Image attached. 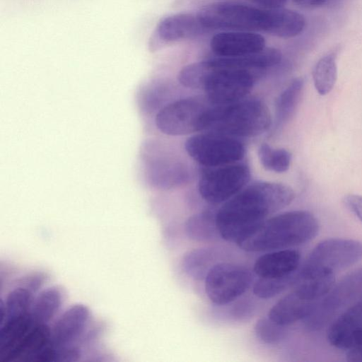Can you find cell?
I'll return each mask as SVG.
<instances>
[{
	"instance_id": "cell-10",
	"label": "cell",
	"mask_w": 362,
	"mask_h": 362,
	"mask_svg": "<svg viewBox=\"0 0 362 362\" xmlns=\"http://www.w3.org/2000/svg\"><path fill=\"white\" fill-rule=\"evenodd\" d=\"M250 170L243 163L205 168L199 180L198 190L206 202L224 203L242 190L250 179Z\"/></svg>"
},
{
	"instance_id": "cell-23",
	"label": "cell",
	"mask_w": 362,
	"mask_h": 362,
	"mask_svg": "<svg viewBox=\"0 0 362 362\" xmlns=\"http://www.w3.org/2000/svg\"><path fill=\"white\" fill-rule=\"evenodd\" d=\"M255 334L262 343L269 345H277L286 337L285 326L276 324L268 317H262L255 323Z\"/></svg>"
},
{
	"instance_id": "cell-16",
	"label": "cell",
	"mask_w": 362,
	"mask_h": 362,
	"mask_svg": "<svg viewBox=\"0 0 362 362\" xmlns=\"http://www.w3.org/2000/svg\"><path fill=\"white\" fill-rule=\"evenodd\" d=\"M206 30L197 15L177 13L162 19L156 34L163 42H172L195 37Z\"/></svg>"
},
{
	"instance_id": "cell-21",
	"label": "cell",
	"mask_w": 362,
	"mask_h": 362,
	"mask_svg": "<svg viewBox=\"0 0 362 362\" xmlns=\"http://www.w3.org/2000/svg\"><path fill=\"white\" fill-rule=\"evenodd\" d=\"M215 253L210 249H198L190 251L182 260L185 272L194 279H205L211 267L214 265Z\"/></svg>"
},
{
	"instance_id": "cell-8",
	"label": "cell",
	"mask_w": 362,
	"mask_h": 362,
	"mask_svg": "<svg viewBox=\"0 0 362 362\" xmlns=\"http://www.w3.org/2000/svg\"><path fill=\"white\" fill-rule=\"evenodd\" d=\"M361 300L362 267L347 274L333 285L313 313L304 320L305 327L310 331H318L332 322L339 312Z\"/></svg>"
},
{
	"instance_id": "cell-9",
	"label": "cell",
	"mask_w": 362,
	"mask_h": 362,
	"mask_svg": "<svg viewBox=\"0 0 362 362\" xmlns=\"http://www.w3.org/2000/svg\"><path fill=\"white\" fill-rule=\"evenodd\" d=\"M211 104L206 96H191L175 100L157 113L156 127L169 136L200 132L202 117Z\"/></svg>"
},
{
	"instance_id": "cell-7",
	"label": "cell",
	"mask_w": 362,
	"mask_h": 362,
	"mask_svg": "<svg viewBox=\"0 0 362 362\" xmlns=\"http://www.w3.org/2000/svg\"><path fill=\"white\" fill-rule=\"evenodd\" d=\"M185 148L195 162L205 168L238 163L245 154V146L238 138L206 132L189 137Z\"/></svg>"
},
{
	"instance_id": "cell-6",
	"label": "cell",
	"mask_w": 362,
	"mask_h": 362,
	"mask_svg": "<svg viewBox=\"0 0 362 362\" xmlns=\"http://www.w3.org/2000/svg\"><path fill=\"white\" fill-rule=\"evenodd\" d=\"M203 63L205 76L202 89L214 105L229 104L245 98L255 85L252 71L215 66L208 59Z\"/></svg>"
},
{
	"instance_id": "cell-22",
	"label": "cell",
	"mask_w": 362,
	"mask_h": 362,
	"mask_svg": "<svg viewBox=\"0 0 362 362\" xmlns=\"http://www.w3.org/2000/svg\"><path fill=\"white\" fill-rule=\"evenodd\" d=\"M258 158L265 170L279 173L287 171L291 162V154L288 151L282 148H272L266 143L259 146Z\"/></svg>"
},
{
	"instance_id": "cell-11",
	"label": "cell",
	"mask_w": 362,
	"mask_h": 362,
	"mask_svg": "<svg viewBox=\"0 0 362 362\" xmlns=\"http://www.w3.org/2000/svg\"><path fill=\"white\" fill-rule=\"evenodd\" d=\"M204 279L209 299L217 305H223L234 301L248 290L252 274L240 264L220 262L211 267Z\"/></svg>"
},
{
	"instance_id": "cell-28",
	"label": "cell",
	"mask_w": 362,
	"mask_h": 362,
	"mask_svg": "<svg viewBox=\"0 0 362 362\" xmlns=\"http://www.w3.org/2000/svg\"><path fill=\"white\" fill-rule=\"evenodd\" d=\"M347 361L362 362V344L347 351Z\"/></svg>"
},
{
	"instance_id": "cell-18",
	"label": "cell",
	"mask_w": 362,
	"mask_h": 362,
	"mask_svg": "<svg viewBox=\"0 0 362 362\" xmlns=\"http://www.w3.org/2000/svg\"><path fill=\"white\" fill-rule=\"evenodd\" d=\"M337 49L326 54L315 64L313 70L314 86L321 95L328 94L337 79Z\"/></svg>"
},
{
	"instance_id": "cell-12",
	"label": "cell",
	"mask_w": 362,
	"mask_h": 362,
	"mask_svg": "<svg viewBox=\"0 0 362 362\" xmlns=\"http://www.w3.org/2000/svg\"><path fill=\"white\" fill-rule=\"evenodd\" d=\"M321 300L307 288L296 284L292 292L284 296L270 308L267 316L276 324L286 327L305 320Z\"/></svg>"
},
{
	"instance_id": "cell-24",
	"label": "cell",
	"mask_w": 362,
	"mask_h": 362,
	"mask_svg": "<svg viewBox=\"0 0 362 362\" xmlns=\"http://www.w3.org/2000/svg\"><path fill=\"white\" fill-rule=\"evenodd\" d=\"M297 275L283 279L259 277L253 286V293L259 298H272L281 293L290 285L294 284Z\"/></svg>"
},
{
	"instance_id": "cell-4",
	"label": "cell",
	"mask_w": 362,
	"mask_h": 362,
	"mask_svg": "<svg viewBox=\"0 0 362 362\" xmlns=\"http://www.w3.org/2000/svg\"><path fill=\"white\" fill-rule=\"evenodd\" d=\"M272 123L267 105L259 99L245 98L226 105L211 104L201 122V132L233 137H253Z\"/></svg>"
},
{
	"instance_id": "cell-14",
	"label": "cell",
	"mask_w": 362,
	"mask_h": 362,
	"mask_svg": "<svg viewBox=\"0 0 362 362\" xmlns=\"http://www.w3.org/2000/svg\"><path fill=\"white\" fill-rule=\"evenodd\" d=\"M264 37L255 32L226 30L214 35L210 47L218 57H238L250 54L265 48Z\"/></svg>"
},
{
	"instance_id": "cell-5",
	"label": "cell",
	"mask_w": 362,
	"mask_h": 362,
	"mask_svg": "<svg viewBox=\"0 0 362 362\" xmlns=\"http://www.w3.org/2000/svg\"><path fill=\"white\" fill-rule=\"evenodd\" d=\"M362 259V243L352 239L329 238L320 242L312 250L298 277L308 278L334 274Z\"/></svg>"
},
{
	"instance_id": "cell-1",
	"label": "cell",
	"mask_w": 362,
	"mask_h": 362,
	"mask_svg": "<svg viewBox=\"0 0 362 362\" xmlns=\"http://www.w3.org/2000/svg\"><path fill=\"white\" fill-rule=\"evenodd\" d=\"M294 198L293 189L279 182L258 181L245 187L216 212L218 235L238 245L268 215L289 205Z\"/></svg>"
},
{
	"instance_id": "cell-26",
	"label": "cell",
	"mask_w": 362,
	"mask_h": 362,
	"mask_svg": "<svg viewBox=\"0 0 362 362\" xmlns=\"http://www.w3.org/2000/svg\"><path fill=\"white\" fill-rule=\"evenodd\" d=\"M344 203L348 209L362 223V196L349 194L344 197Z\"/></svg>"
},
{
	"instance_id": "cell-15",
	"label": "cell",
	"mask_w": 362,
	"mask_h": 362,
	"mask_svg": "<svg viewBox=\"0 0 362 362\" xmlns=\"http://www.w3.org/2000/svg\"><path fill=\"white\" fill-rule=\"evenodd\" d=\"M300 261L298 251L281 249L260 256L256 259L253 269L261 278H288L297 275Z\"/></svg>"
},
{
	"instance_id": "cell-3",
	"label": "cell",
	"mask_w": 362,
	"mask_h": 362,
	"mask_svg": "<svg viewBox=\"0 0 362 362\" xmlns=\"http://www.w3.org/2000/svg\"><path fill=\"white\" fill-rule=\"evenodd\" d=\"M319 223L308 211L284 212L264 221L238 245L247 252L287 249L313 240Z\"/></svg>"
},
{
	"instance_id": "cell-17",
	"label": "cell",
	"mask_w": 362,
	"mask_h": 362,
	"mask_svg": "<svg viewBox=\"0 0 362 362\" xmlns=\"http://www.w3.org/2000/svg\"><path fill=\"white\" fill-rule=\"evenodd\" d=\"M88 318V311L82 306L67 310L58 320L54 330V340L57 346H65L83 332Z\"/></svg>"
},
{
	"instance_id": "cell-2",
	"label": "cell",
	"mask_w": 362,
	"mask_h": 362,
	"mask_svg": "<svg viewBox=\"0 0 362 362\" xmlns=\"http://www.w3.org/2000/svg\"><path fill=\"white\" fill-rule=\"evenodd\" d=\"M197 16L207 30L261 31L281 38L298 35L306 23L301 13L291 9L259 8L229 1L207 4Z\"/></svg>"
},
{
	"instance_id": "cell-19",
	"label": "cell",
	"mask_w": 362,
	"mask_h": 362,
	"mask_svg": "<svg viewBox=\"0 0 362 362\" xmlns=\"http://www.w3.org/2000/svg\"><path fill=\"white\" fill-rule=\"evenodd\" d=\"M304 81L302 78L293 79L279 94L275 103V122L279 126L293 115L302 95Z\"/></svg>"
},
{
	"instance_id": "cell-29",
	"label": "cell",
	"mask_w": 362,
	"mask_h": 362,
	"mask_svg": "<svg viewBox=\"0 0 362 362\" xmlns=\"http://www.w3.org/2000/svg\"><path fill=\"white\" fill-rule=\"evenodd\" d=\"M327 0H293L299 6L304 7H315L323 5Z\"/></svg>"
},
{
	"instance_id": "cell-25",
	"label": "cell",
	"mask_w": 362,
	"mask_h": 362,
	"mask_svg": "<svg viewBox=\"0 0 362 362\" xmlns=\"http://www.w3.org/2000/svg\"><path fill=\"white\" fill-rule=\"evenodd\" d=\"M59 293L54 290L45 291L38 298L34 310L35 316L39 320H47L50 317L59 306Z\"/></svg>"
},
{
	"instance_id": "cell-13",
	"label": "cell",
	"mask_w": 362,
	"mask_h": 362,
	"mask_svg": "<svg viewBox=\"0 0 362 362\" xmlns=\"http://www.w3.org/2000/svg\"><path fill=\"white\" fill-rule=\"evenodd\" d=\"M327 334L329 343L339 349L348 351L362 344V300L339 315Z\"/></svg>"
},
{
	"instance_id": "cell-27",
	"label": "cell",
	"mask_w": 362,
	"mask_h": 362,
	"mask_svg": "<svg viewBox=\"0 0 362 362\" xmlns=\"http://www.w3.org/2000/svg\"><path fill=\"white\" fill-rule=\"evenodd\" d=\"M266 8H282L287 0H248Z\"/></svg>"
},
{
	"instance_id": "cell-20",
	"label": "cell",
	"mask_w": 362,
	"mask_h": 362,
	"mask_svg": "<svg viewBox=\"0 0 362 362\" xmlns=\"http://www.w3.org/2000/svg\"><path fill=\"white\" fill-rule=\"evenodd\" d=\"M215 216L216 214L206 211L189 218L185 226L187 235L194 240H213L218 234Z\"/></svg>"
}]
</instances>
